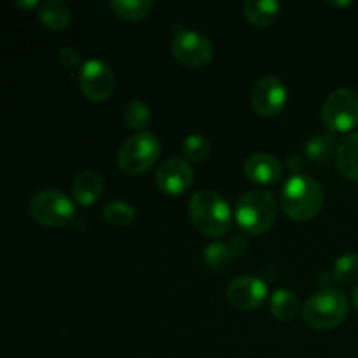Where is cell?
I'll use <instances>...</instances> for the list:
<instances>
[{
	"mask_svg": "<svg viewBox=\"0 0 358 358\" xmlns=\"http://www.w3.org/2000/svg\"><path fill=\"white\" fill-rule=\"evenodd\" d=\"M280 205L289 219L296 222H308L322 210L324 189L308 175H294L283 185Z\"/></svg>",
	"mask_w": 358,
	"mask_h": 358,
	"instance_id": "6da1fadb",
	"label": "cell"
},
{
	"mask_svg": "<svg viewBox=\"0 0 358 358\" xmlns=\"http://www.w3.org/2000/svg\"><path fill=\"white\" fill-rule=\"evenodd\" d=\"M189 217L196 229L210 238L227 234L233 224L229 205L213 191H198L189 201Z\"/></svg>",
	"mask_w": 358,
	"mask_h": 358,
	"instance_id": "7a4b0ae2",
	"label": "cell"
},
{
	"mask_svg": "<svg viewBox=\"0 0 358 358\" xmlns=\"http://www.w3.org/2000/svg\"><path fill=\"white\" fill-rule=\"evenodd\" d=\"M236 224L250 236H259L271 229L278 215V203L268 191L245 192L236 201Z\"/></svg>",
	"mask_w": 358,
	"mask_h": 358,
	"instance_id": "3957f363",
	"label": "cell"
},
{
	"mask_svg": "<svg viewBox=\"0 0 358 358\" xmlns=\"http://www.w3.org/2000/svg\"><path fill=\"white\" fill-rule=\"evenodd\" d=\"M348 299L338 289H324L315 292L303 308L304 324L315 331H331L341 325L348 317Z\"/></svg>",
	"mask_w": 358,
	"mask_h": 358,
	"instance_id": "277c9868",
	"label": "cell"
},
{
	"mask_svg": "<svg viewBox=\"0 0 358 358\" xmlns=\"http://www.w3.org/2000/svg\"><path fill=\"white\" fill-rule=\"evenodd\" d=\"M161 154V142L152 131H138L121 145L117 163L124 173L140 175L156 164Z\"/></svg>",
	"mask_w": 358,
	"mask_h": 358,
	"instance_id": "5b68a950",
	"label": "cell"
},
{
	"mask_svg": "<svg viewBox=\"0 0 358 358\" xmlns=\"http://www.w3.org/2000/svg\"><path fill=\"white\" fill-rule=\"evenodd\" d=\"M322 121L331 133H348L358 126V93L350 87L336 90L325 98Z\"/></svg>",
	"mask_w": 358,
	"mask_h": 358,
	"instance_id": "8992f818",
	"label": "cell"
},
{
	"mask_svg": "<svg viewBox=\"0 0 358 358\" xmlns=\"http://www.w3.org/2000/svg\"><path fill=\"white\" fill-rule=\"evenodd\" d=\"M30 215L37 220L38 224L48 227H63L73 219L76 215V206L72 199L62 191L55 189H45V191L37 192L30 199Z\"/></svg>",
	"mask_w": 358,
	"mask_h": 358,
	"instance_id": "52a82bcc",
	"label": "cell"
},
{
	"mask_svg": "<svg viewBox=\"0 0 358 358\" xmlns=\"http://www.w3.org/2000/svg\"><path fill=\"white\" fill-rule=\"evenodd\" d=\"M171 52L177 62L192 69L206 66L213 59V45L210 38L199 31L185 30L184 27L175 30Z\"/></svg>",
	"mask_w": 358,
	"mask_h": 358,
	"instance_id": "ba28073f",
	"label": "cell"
},
{
	"mask_svg": "<svg viewBox=\"0 0 358 358\" xmlns=\"http://www.w3.org/2000/svg\"><path fill=\"white\" fill-rule=\"evenodd\" d=\"M79 87L91 101H107L115 87V77L110 66L101 59H87L79 70Z\"/></svg>",
	"mask_w": 358,
	"mask_h": 358,
	"instance_id": "9c48e42d",
	"label": "cell"
},
{
	"mask_svg": "<svg viewBox=\"0 0 358 358\" xmlns=\"http://www.w3.org/2000/svg\"><path fill=\"white\" fill-rule=\"evenodd\" d=\"M287 96L289 93L282 79L275 76H264L252 87L250 103L261 117H275L285 108Z\"/></svg>",
	"mask_w": 358,
	"mask_h": 358,
	"instance_id": "30bf717a",
	"label": "cell"
},
{
	"mask_svg": "<svg viewBox=\"0 0 358 358\" xmlns=\"http://www.w3.org/2000/svg\"><path fill=\"white\" fill-rule=\"evenodd\" d=\"M192 182H194V171L191 164L182 157H170L157 168L156 184L163 194H184L191 189Z\"/></svg>",
	"mask_w": 358,
	"mask_h": 358,
	"instance_id": "8fae6325",
	"label": "cell"
},
{
	"mask_svg": "<svg viewBox=\"0 0 358 358\" xmlns=\"http://www.w3.org/2000/svg\"><path fill=\"white\" fill-rule=\"evenodd\" d=\"M227 303L240 311L257 310L268 297V285L257 276H240L227 287Z\"/></svg>",
	"mask_w": 358,
	"mask_h": 358,
	"instance_id": "7c38bea8",
	"label": "cell"
},
{
	"mask_svg": "<svg viewBox=\"0 0 358 358\" xmlns=\"http://www.w3.org/2000/svg\"><path fill=\"white\" fill-rule=\"evenodd\" d=\"M245 175L257 185H273L282 178L283 166L271 154H252L245 161Z\"/></svg>",
	"mask_w": 358,
	"mask_h": 358,
	"instance_id": "4fadbf2b",
	"label": "cell"
},
{
	"mask_svg": "<svg viewBox=\"0 0 358 358\" xmlns=\"http://www.w3.org/2000/svg\"><path fill=\"white\" fill-rule=\"evenodd\" d=\"M105 189V182L96 171L93 170H86L83 173L77 175V178L73 180L72 185V192L73 198L79 205L83 206H90L93 205L94 201L101 198Z\"/></svg>",
	"mask_w": 358,
	"mask_h": 358,
	"instance_id": "5bb4252c",
	"label": "cell"
},
{
	"mask_svg": "<svg viewBox=\"0 0 358 358\" xmlns=\"http://www.w3.org/2000/svg\"><path fill=\"white\" fill-rule=\"evenodd\" d=\"M336 166L343 177L358 182V133H352L339 143L336 150Z\"/></svg>",
	"mask_w": 358,
	"mask_h": 358,
	"instance_id": "9a60e30c",
	"label": "cell"
},
{
	"mask_svg": "<svg viewBox=\"0 0 358 358\" xmlns=\"http://www.w3.org/2000/svg\"><path fill=\"white\" fill-rule=\"evenodd\" d=\"M282 6L275 0H248L243 6L245 20L255 28H268L278 20Z\"/></svg>",
	"mask_w": 358,
	"mask_h": 358,
	"instance_id": "2e32d148",
	"label": "cell"
},
{
	"mask_svg": "<svg viewBox=\"0 0 358 358\" xmlns=\"http://www.w3.org/2000/svg\"><path fill=\"white\" fill-rule=\"evenodd\" d=\"M38 17L49 30L59 31L69 27L72 16H70V9L65 2L48 0V2L41 3V7H38Z\"/></svg>",
	"mask_w": 358,
	"mask_h": 358,
	"instance_id": "e0dca14e",
	"label": "cell"
},
{
	"mask_svg": "<svg viewBox=\"0 0 358 358\" xmlns=\"http://www.w3.org/2000/svg\"><path fill=\"white\" fill-rule=\"evenodd\" d=\"M269 310H271L273 317L278 318V320L290 322L299 315L301 304L296 294L287 289H280L271 296Z\"/></svg>",
	"mask_w": 358,
	"mask_h": 358,
	"instance_id": "ac0fdd59",
	"label": "cell"
},
{
	"mask_svg": "<svg viewBox=\"0 0 358 358\" xmlns=\"http://www.w3.org/2000/svg\"><path fill=\"white\" fill-rule=\"evenodd\" d=\"M336 136L332 133H325V135H317L310 138L304 145V154L308 159L313 164L324 166L329 163L332 154H336Z\"/></svg>",
	"mask_w": 358,
	"mask_h": 358,
	"instance_id": "d6986e66",
	"label": "cell"
},
{
	"mask_svg": "<svg viewBox=\"0 0 358 358\" xmlns=\"http://www.w3.org/2000/svg\"><path fill=\"white\" fill-rule=\"evenodd\" d=\"M110 9L121 20L140 21L154 9L152 0H112Z\"/></svg>",
	"mask_w": 358,
	"mask_h": 358,
	"instance_id": "ffe728a7",
	"label": "cell"
},
{
	"mask_svg": "<svg viewBox=\"0 0 358 358\" xmlns=\"http://www.w3.org/2000/svg\"><path fill=\"white\" fill-rule=\"evenodd\" d=\"M243 241H233V243H212L205 248V261L212 269H220L229 264L236 257L238 245Z\"/></svg>",
	"mask_w": 358,
	"mask_h": 358,
	"instance_id": "44dd1931",
	"label": "cell"
},
{
	"mask_svg": "<svg viewBox=\"0 0 358 358\" xmlns=\"http://www.w3.org/2000/svg\"><path fill=\"white\" fill-rule=\"evenodd\" d=\"M332 276H334V282L343 287H352L358 283V255H341V257L334 262Z\"/></svg>",
	"mask_w": 358,
	"mask_h": 358,
	"instance_id": "7402d4cb",
	"label": "cell"
},
{
	"mask_svg": "<svg viewBox=\"0 0 358 358\" xmlns=\"http://www.w3.org/2000/svg\"><path fill=\"white\" fill-rule=\"evenodd\" d=\"M212 143L205 135H189L182 145V154L187 163H201L210 156Z\"/></svg>",
	"mask_w": 358,
	"mask_h": 358,
	"instance_id": "603a6c76",
	"label": "cell"
},
{
	"mask_svg": "<svg viewBox=\"0 0 358 358\" xmlns=\"http://www.w3.org/2000/svg\"><path fill=\"white\" fill-rule=\"evenodd\" d=\"M122 119L128 124V128L136 129V133L143 131L150 121V108L142 100H131L122 110Z\"/></svg>",
	"mask_w": 358,
	"mask_h": 358,
	"instance_id": "cb8c5ba5",
	"label": "cell"
},
{
	"mask_svg": "<svg viewBox=\"0 0 358 358\" xmlns=\"http://www.w3.org/2000/svg\"><path fill=\"white\" fill-rule=\"evenodd\" d=\"M105 222L112 224L115 227H126L135 220V210L122 201H114L105 206L103 210Z\"/></svg>",
	"mask_w": 358,
	"mask_h": 358,
	"instance_id": "d4e9b609",
	"label": "cell"
},
{
	"mask_svg": "<svg viewBox=\"0 0 358 358\" xmlns=\"http://www.w3.org/2000/svg\"><path fill=\"white\" fill-rule=\"evenodd\" d=\"M58 58L62 62L63 66L66 69H76L80 65V55L79 51H76L73 48H62L58 52Z\"/></svg>",
	"mask_w": 358,
	"mask_h": 358,
	"instance_id": "484cf974",
	"label": "cell"
},
{
	"mask_svg": "<svg viewBox=\"0 0 358 358\" xmlns=\"http://www.w3.org/2000/svg\"><path fill=\"white\" fill-rule=\"evenodd\" d=\"M16 6L17 7H23V9H30V7L38 6V2H35V0H30V2H21V0H17Z\"/></svg>",
	"mask_w": 358,
	"mask_h": 358,
	"instance_id": "4316f807",
	"label": "cell"
},
{
	"mask_svg": "<svg viewBox=\"0 0 358 358\" xmlns=\"http://www.w3.org/2000/svg\"><path fill=\"white\" fill-rule=\"evenodd\" d=\"M352 297H353V304H355V308L358 310V285L355 287V290H353Z\"/></svg>",
	"mask_w": 358,
	"mask_h": 358,
	"instance_id": "83f0119b",
	"label": "cell"
},
{
	"mask_svg": "<svg viewBox=\"0 0 358 358\" xmlns=\"http://www.w3.org/2000/svg\"><path fill=\"white\" fill-rule=\"evenodd\" d=\"M331 6H334V7H346V6H352V2H331Z\"/></svg>",
	"mask_w": 358,
	"mask_h": 358,
	"instance_id": "f1b7e54d",
	"label": "cell"
}]
</instances>
